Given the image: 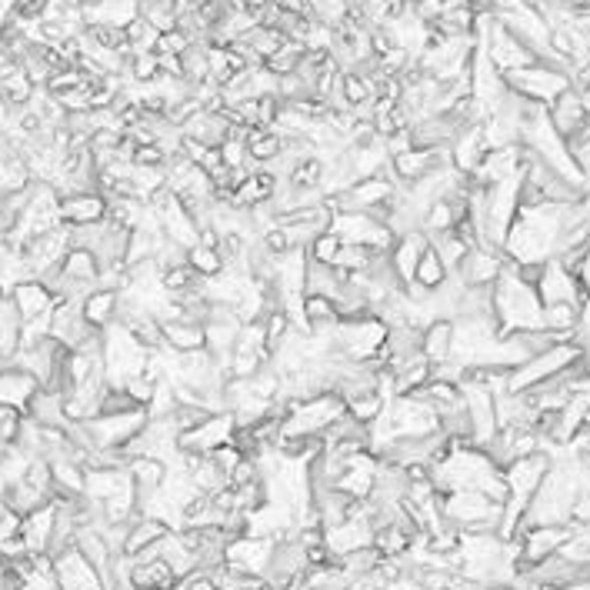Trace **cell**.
Returning a JSON list of instances; mask_svg holds the SVG:
<instances>
[{"mask_svg": "<svg viewBox=\"0 0 590 590\" xmlns=\"http://www.w3.org/2000/svg\"><path fill=\"white\" fill-rule=\"evenodd\" d=\"M494 310H497L500 334L540 327V314H544V300H540L537 287L524 284L507 257H504V270H500L494 284Z\"/></svg>", "mask_w": 590, "mask_h": 590, "instance_id": "obj_1", "label": "cell"}, {"mask_svg": "<svg viewBox=\"0 0 590 590\" xmlns=\"http://www.w3.org/2000/svg\"><path fill=\"white\" fill-rule=\"evenodd\" d=\"M504 84H507V90H514L517 97L534 100V104H544L547 107L550 100L560 97L570 84H574V77H570L567 70L550 67V64H544V60H537V64L507 70Z\"/></svg>", "mask_w": 590, "mask_h": 590, "instance_id": "obj_2", "label": "cell"}, {"mask_svg": "<svg viewBox=\"0 0 590 590\" xmlns=\"http://www.w3.org/2000/svg\"><path fill=\"white\" fill-rule=\"evenodd\" d=\"M477 47L484 50V54L494 60V67L500 74H507V70H517V67H527V64H537V54L530 50L524 40H520L514 30H507L500 20L494 17L487 27V34L477 40Z\"/></svg>", "mask_w": 590, "mask_h": 590, "instance_id": "obj_3", "label": "cell"}, {"mask_svg": "<svg viewBox=\"0 0 590 590\" xmlns=\"http://www.w3.org/2000/svg\"><path fill=\"white\" fill-rule=\"evenodd\" d=\"M54 580L57 590H104V574L80 554L77 544L54 554Z\"/></svg>", "mask_w": 590, "mask_h": 590, "instance_id": "obj_4", "label": "cell"}, {"mask_svg": "<svg viewBox=\"0 0 590 590\" xmlns=\"http://www.w3.org/2000/svg\"><path fill=\"white\" fill-rule=\"evenodd\" d=\"M547 114H550V124H554V130L567 140V144L570 140H577L590 127V110H587L584 94H580L577 84H570L564 94L550 100Z\"/></svg>", "mask_w": 590, "mask_h": 590, "instance_id": "obj_5", "label": "cell"}, {"mask_svg": "<svg viewBox=\"0 0 590 590\" xmlns=\"http://www.w3.org/2000/svg\"><path fill=\"white\" fill-rule=\"evenodd\" d=\"M237 430V420L230 410H217V414H210L204 424H197L194 430H184L180 434V450H190V454H214L220 444H227L230 437H234Z\"/></svg>", "mask_w": 590, "mask_h": 590, "instance_id": "obj_6", "label": "cell"}, {"mask_svg": "<svg viewBox=\"0 0 590 590\" xmlns=\"http://www.w3.org/2000/svg\"><path fill=\"white\" fill-rule=\"evenodd\" d=\"M537 294L544 304H577V307H584V300L590 297L584 284H580V277L570 274L557 257L547 260L544 277H540V284H537Z\"/></svg>", "mask_w": 590, "mask_h": 590, "instance_id": "obj_7", "label": "cell"}, {"mask_svg": "<svg viewBox=\"0 0 590 590\" xmlns=\"http://www.w3.org/2000/svg\"><path fill=\"white\" fill-rule=\"evenodd\" d=\"M107 217V194L100 190H67L60 194V224L87 227Z\"/></svg>", "mask_w": 590, "mask_h": 590, "instance_id": "obj_8", "label": "cell"}, {"mask_svg": "<svg viewBox=\"0 0 590 590\" xmlns=\"http://www.w3.org/2000/svg\"><path fill=\"white\" fill-rule=\"evenodd\" d=\"M500 270H504V254L490 247H470L464 264L457 267V277L467 287H494Z\"/></svg>", "mask_w": 590, "mask_h": 590, "instance_id": "obj_9", "label": "cell"}, {"mask_svg": "<svg viewBox=\"0 0 590 590\" xmlns=\"http://www.w3.org/2000/svg\"><path fill=\"white\" fill-rule=\"evenodd\" d=\"M520 164H524L520 144H514V147H494V150H487V157L480 160V167L474 170V174H470V180L494 187V184H500V180L517 177L520 174Z\"/></svg>", "mask_w": 590, "mask_h": 590, "instance_id": "obj_10", "label": "cell"}, {"mask_svg": "<svg viewBox=\"0 0 590 590\" xmlns=\"http://www.w3.org/2000/svg\"><path fill=\"white\" fill-rule=\"evenodd\" d=\"M184 137L194 140V144H204V147H220L224 140L230 137V130H234V124L227 120L224 110H197L194 117L187 120L184 127Z\"/></svg>", "mask_w": 590, "mask_h": 590, "instance_id": "obj_11", "label": "cell"}, {"mask_svg": "<svg viewBox=\"0 0 590 590\" xmlns=\"http://www.w3.org/2000/svg\"><path fill=\"white\" fill-rule=\"evenodd\" d=\"M10 300H14V307L20 310V317H24V324L27 320H37V317H44L54 310V290H50L44 280H37V277H30V280H20V284L10 290Z\"/></svg>", "mask_w": 590, "mask_h": 590, "instance_id": "obj_12", "label": "cell"}, {"mask_svg": "<svg viewBox=\"0 0 590 590\" xmlns=\"http://www.w3.org/2000/svg\"><path fill=\"white\" fill-rule=\"evenodd\" d=\"M80 310H84V320L94 330L114 327L117 324V314H120V290L97 284L94 290H90V294H84V300H80Z\"/></svg>", "mask_w": 590, "mask_h": 590, "instance_id": "obj_13", "label": "cell"}, {"mask_svg": "<svg viewBox=\"0 0 590 590\" xmlns=\"http://www.w3.org/2000/svg\"><path fill=\"white\" fill-rule=\"evenodd\" d=\"M487 137H484V127L474 124V127H464L460 134L454 137V144H450V157H454V167L460 174H474L480 167V160L487 157Z\"/></svg>", "mask_w": 590, "mask_h": 590, "instance_id": "obj_14", "label": "cell"}, {"mask_svg": "<svg viewBox=\"0 0 590 590\" xmlns=\"http://www.w3.org/2000/svg\"><path fill=\"white\" fill-rule=\"evenodd\" d=\"M40 390L37 377L30 374V370L10 364V367H0V404L4 407H17V410H27L30 397H34Z\"/></svg>", "mask_w": 590, "mask_h": 590, "instance_id": "obj_15", "label": "cell"}, {"mask_svg": "<svg viewBox=\"0 0 590 590\" xmlns=\"http://www.w3.org/2000/svg\"><path fill=\"white\" fill-rule=\"evenodd\" d=\"M427 244H430L427 230H410V234H400L394 240V247H390L387 257H390V267L397 270V277L404 280V284H410V280H414L417 260L427 250Z\"/></svg>", "mask_w": 590, "mask_h": 590, "instance_id": "obj_16", "label": "cell"}, {"mask_svg": "<svg viewBox=\"0 0 590 590\" xmlns=\"http://www.w3.org/2000/svg\"><path fill=\"white\" fill-rule=\"evenodd\" d=\"M277 187H280V180L270 174L267 167H254L250 174L240 180L237 184V190H234V204L237 207H264V204H270L274 200V194H277Z\"/></svg>", "mask_w": 590, "mask_h": 590, "instance_id": "obj_17", "label": "cell"}, {"mask_svg": "<svg viewBox=\"0 0 590 590\" xmlns=\"http://www.w3.org/2000/svg\"><path fill=\"white\" fill-rule=\"evenodd\" d=\"M164 347L170 354H190V350H204L207 347V327L200 320L177 317L164 320Z\"/></svg>", "mask_w": 590, "mask_h": 590, "instance_id": "obj_18", "label": "cell"}, {"mask_svg": "<svg viewBox=\"0 0 590 590\" xmlns=\"http://www.w3.org/2000/svg\"><path fill=\"white\" fill-rule=\"evenodd\" d=\"M300 320H304L307 330L314 334H324V330H334L344 314H340V304L327 294H304L300 300Z\"/></svg>", "mask_w": 590, "mask_h": 590, "instance_id": "obj_19", "label": "cell"}, {"mask_svg": "<svg viewBox=\"0 0 590 590\" xmlns=\"http://www.w3.org/2000/svg\"><path fill=\"white\" fill-rule=\"evenodd\" d=\"M20 537L27 540L30 554H50V537H54V500L34 514L20 517Z\"/></svg>", "mask_w": 590, "mask_h": 590, "instance_id": "obj_20", "label": "cell"}, {"mask_svg": "<svg viewBox=\"0 0 590 590\" xmlns=\"http://www.w3.org/2000/svg\"><path fill=\"white\" fill-rule=\"evenodd\" d=\"M170 527L167 520H160V517H137L134 524H130L127 530V540H124V554L127 557H137V554H144V550L150 547H157L160 540H164L170 534Z\"/></svg>", "mask_w": 590, "mask_h": 590, "instance_id": "obj_21", "label": "cell"}, {"mask_svg": "<svg viewBox=\"0 0 590 590\" xmlns=\"http://www.w3.org/2000/svg\"><path fill=\"white\" fill-rule=\"evenodd\" d=\"M420 354L434 367L450 360V354H454V320H430L420 334Z\"/></svg>", "mask_w": 590, "mask_h": 590, "instance_id": "obj_22", "label": "cell"}, {"mask_svg": "<svg viewBox=\"0 0 590 590\" xmlns=\"http://www.w3.org/2000/svg\"><path fill=\"white\" fill-rule=\"evenodd\" d=\"M24 414L34 420L37 427H64V394L60 390H47L40 387L34 397H30V404Z\"/></svg>", "mask_w": 590, "mask_h": 590, "instance_id": "obj_23", "label": "cell"}, {"mask_svg": "<svg viewBox=\"0 0 590 590\" xmlns=\"http://www.w3.org/2000/svg\"><path fill=\"white\" fill-rule=\"evenodd\" d=\"M170 584H180V580L174 577V570H170L164 557L134 560V570H130V587L134 590H160Z\"/></svg>", "mask_w": 590, "mask_h": 590, "instance_id": "obj_24", "label": "cell"}, {"mask_svg": "<svg viewBox=\"0 0 590 590\" xmlns=\"http://www.w3.org/2000/svg\"><path fill=\"white\" fill-rule=\"evenodd\" d=\"M247 150L257 167L270 164L284 154V134L277 127H247Z\"/></svg>", "mask_w": 590, "mask_h": 590, "instance_id": "obj_25", "label": "cell"}, {"mask_svg": "<svg viewBox=\"0 0 590 590\" xmlns=\"http://www.w3.org/2000/svg\"><path fill=\"white\" fill-rule=\"evenodd\" d=\"M24 340V317L14 307L10 294H0V354L14 357Z\"/></svg>", "mask_w": 590, "mask_h": 590, "instance_id": "obj_26", "label": "cell"}, {"mask_svg": "<svg viewBox=\"0 0 590 590\" xmlns=\"http://www.w3.org/2000/svg\"><path fill=\"white\" fill-rule=\"evenodd\" d=\"M577 324H580V307L577 304H544L540 314V327L554 330L564 340H577Z\"/></svg>", "mask_w": 590, "mask_h": 590, "instance_id": "obj_27", "label": "cell"}, {"mask_svg": "<svg viewBox=\"0 0 590 590\" xmlns=\"http://www.w3.org/2000/svg\"><path fill=\"white\" fill-rule=\"evenodd\" d=\"M324 174H327V164L320 154H310V157H300L294 170H290L287 184L290 187H300V190H317L324 187Z\"/></svg>", "mask_w": 590, "mask_h": 590, "instance_id": "obj_28", "label": "cell"}, {"mask_svg": "<svg viewBox=\"0 0 590 590\" xmlns=\"http://www.w3.org/2000/svg\"><path fill=\"white\" fill-rule=\"evenodd\" d=\"M304 54H307V44H304V40H284L277 54H270V57L264 60V67H267L274 77L297 74V67H300V60H304Z\"/></svg>", "mask_w": 590, "mask_h": 590, "instance_id": "obj_29", "label": "cell"}, {"mask_svg": "<svg viewBox=\"0 0 590 590\" xmlns=\"http://www.w3.org/2000/svg\"><path fill=\"white\" fill-rule=\"evenodd\" d=\"M430 244H434V250L440 254V260H444V267L450 270V274H457V267L464 264V257H467V244L460 240V234L454 227L450 230H440V234H430Z\"/></svg>", "mask_w": 590, "mask_h": 590, "instance_id": "obj_30", "label": "cell"}, {"mask_svg": "<svg viewBox=\"0 0 590 590\" xmlns=\"http://www.w3.org/2000/svg\"><path fill=\"white\" fill-rule=\"evenodd\" d=\"M390 404V397L384 394V390H367V394H360V397H350L347 400V414L350 417H357L360 424H377V417L384 414Z\"/></svg>", "mask_w": 590, "mask_h": 590, "instance_id": "obj_31", "label": "cell"}, {"mask_svg": "<svg viewBox=\"0 0 590 590\" xmlns=\"http://www.w3.org/2000/svg\"><path fill=\"white\" fill-rule=\"evenodd\" d=\"M447 277H450V270L444 267V260H440V254L434 250V244H427V250H424V254H420V260H417L414 284L427 287V290H437Z\"/></svg>", "mask_w": 590, "mask_h": 590, "instance_id": "obj_32", "label": "cell"}, {"mask_svg": "<svg viewBox=\"0 0 590 590\" xmlns=\"http://www.w3.org/2000/svg\"><path fill=\"white\" fill-rule=\"evenodd\" d=\"M340 97L344 104L354 110L367 100H374V90H370V77L364 70H340Z\"/></svg>", "mask_w": 590, "mask_h": 590, "instance_id": "obj_33", "label": "cell"}, {"mask_svg": "<svg viewBox=\"0 0 590 590\" xmlns=\"http://www.w3.org/2000/svg\"><path fill=\"white\" fill-rule=\"evenodd\" d=\"M350 0H307V14L310 20H317V24H324L330 30H337L340 24L347 20L350 14Z\"/></svg>", "mask_w": 590, "mask_h": 590, "instance_id": "obj_34", "label": "cell"}, {"mask_svg": "<svg viewBox=\"0 0 590 590\" xmlns=\"http://www.w3.org/2000/svg\"><path fill=\"white\" fill-rule=\"evenodd\" d=\"M284 34H280L277 27H267V24H257L254 30H250V34L244 37V44L254 50V54L260 57V60H267L270 54H277L280 50V44H284Z\"/></svg>", "mask_w": 590, "mask_h": 590, "instance_id": "obj_35", "label": "cell"}, {"mask_svg": "<svg viewBox=\"0 0 590 590\" xmlns=\"http://www.w3.org/2000/svg\"><path fill=\"white\" fill-rule=\"evenodd\" d=\"M187 264L197 270L200 277H217L220 270H224V257H220L217 247H207V244H194L187 250Z\"/></svg>", "mask_w": 590, "mask_h": 590, "instance_id": "obj_36", "label": "cell"}, {"mask_svg": "<svg viewBox=\"0 0 590 590\" xmlns=\"http://www.w3.org/2000/svg\"><path fill=\"white\" fill-rule=\"evenodd\" d=\"M184 60V80L190 87L194 84H207L210 80V57H207V44H194L187 54H180Z\"/></svg>", "mask_w": 590, "mask_h": 590, "instance_id": "obj_37", "label": "cell"}, {"mask_svg": "<svg viewBox=\"0 0 590 590\" xmlns=\"http://www.w3.org/2000/svg\"><path fill=\"white\" fill-rule=\"evenodd\" d=\"M340 250H344V237H340L337 230L330 227V230H324V234L314 240V244L307 247V257L317 260V264H337Z\"/></svg>", "mask_w": 590, "mask_h": 590, "instance_id": "obj_38", "label": "cell"}, {"mask_svg": "<svg viewBox=\"0 0 590 590\" xmlns=\"http://www.w3.org/2000/svg\"><path fill=\"white\" fill-rule=\"evenodd\" d=\"M160 284H164L167 294H184V290H194L200 284V274L190 264H174V267H164Z\"/></svg>", "mask_w": 590, "mask_h": 590, "instance_id": "obj_39", "label": "cell"}, {"mask_svg": "<svg viewBox=\"0 0 590 590\" xmlns=\"http://www.w3.org/2000/svg\"><path fill=\"white\" fill-rule=\"evenodd\" d=\"M257 244H260V247H264V250H267V254H270V257H277V260H280V257H287V254H290V250H294V240H290V237H287V230H284V227H280V224H274V227H267V230H264V234H260V237H257Z\"/></svg>", "mask_w": 590, "mask_h": 590, "instance_id": "obj_40", "label": "cell"}, {"mask_svg": "<svg viewBox=\"0 0 590 590\" xmlns=\"http://www.w3.org/2000/svg\"><path fill=\"white\" fill-rule=\"evenodd\" d=\"M124 30H127V44L134 50H154L157 37H160L157 30L150 27V20H144V17H134Z\"/></svg>", "mask_w": 590, "mask_h": 590, "instance_id": "obj_41", "label": "cell"}, {"mask_svg": "<svg viewBox=\"0 0 590 590\" xmlns=\"http://www.w3.org/2000/svg\"><path fill=\"white\" fill-rule=\"evenodd\" d=\"M190 47H194V37H190L184 27L164 30V34L157 37V44H154L157 54H187Z\"/></svg>", "mask_w": 590, "mask_h": 590, "instance_id": "obj_42", "label": "cell"}, {"mask_svg": "<svg viewBox=\"0 0 590 590\" xmlns=\"http://www.w3.org/2000/svg\"><path fill=\"white\" fill-rule=\"evenodd\" d=\"M570 154H574V164L584 177V190L590 194V127L577 140H570Z\"/></svg>", "mask_w": 590, "mask_h": 590, "instance_id": "obj_43", "label": "cell"}, {"mask_svg": "<svg viewBox=\"0 0 590 590\" xmlns=\"http://www.w3.org/2000/svg\"><path fill=\"white\" fill-rule=\"evenodd\" d=\"M167 150L160 144H137L134 147V167H167Z\"/></svg>", "mask_w": 590, "mask_h": 590, "instance_id": "obj_44", "label": "cell"}, {"mask_svg": "<svg viewBox=\"0 0 590 590\" xmlns=\"http://www.w3.org/2000/svg\"><path fill=\"white\" fill-rule=\"evenodd\" d=\"M180 584H184V590H217V577H214V570L197 567V570H190Z\"/></svg>", "mask_w": 590, "mask_h": 590, "instance_id": "obj_45", "label": "cell"}, {"mask_svg": "<svg viewBox=\"0 0 590 590\" xmlns=\"http://www.w3.org/2000/svg\"><path fill=\"white\" fill-rule=\"evenodd\" d=\"M577 344L587 347L590 344V297L584 300V307H580V324H577Z\"/></svg>", "mask_w": 590, "mask_h": 590, "instance_id": "obj_46", "label": "cell"}, {"mask_svg": "<svg viewBox=\"0 0 590 590\" xmlns=\"http://www.w3.org/2000/svg\"><path fill=\"white\" fill-rule=\"evenodd\" d=\"M240 7H244V14L260 20V14H264V10L270 7V0H240Z\"/></svg>", "mask_w": 590, "mask_h": 590, "instance_id": "obj_47", "label": "cell"}, {"mask_svg": "<svg viewBox=\"0 0 590 590\" xmlns=\"http://www.w3.org/2000/svg\"><path fill=\"white\" fill-rule=\"evenodd\" d=\"M280 10H294V14H307V0H274Z\"/></svg>", "mask_w": 590, "mask_h": 590, "instance_id": "obj_48", "label": "cell"}, {"mask_svg": "<svg viewBox=\"0 0 590 590\" xmlns=\"http://www.w3.org/2000/svg\"><path fill=\"white\" fill-rule=\"evenodd\" d=\"M577 87H580V94H584V104L590 110V84H577Z\"/></svg>", "mask_w": 590, "mask_h": 590, "instance_id": "obj_49", "label": "cell"}]
</instances>
